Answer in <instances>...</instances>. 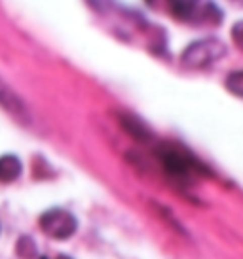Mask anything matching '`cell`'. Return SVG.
<instances>
[{"instance_id": "6da1fadb", "label": "cell", "mask_w": 243, "mask_h": 259, "mask_svg": "<svg viewBox=\"0 0 243 259\" xmlns=\"http://www.w3.org/2000/svg\"><path fill=\"white\" fill-rule=\"evenodd\" d=\"M156 153H158V158L162 162L165 174H169L173 179L190 181L192 174H207L205 166L188 153L185 147L163 143L158 147Z\"/></svg>"}, {"instance_id": "277c9868", "label": "cell", "mask_w": 243, "mask_h": 259, "mask_svg": "<svg viewBox=\"0 0 243 259\" xmlns=\"http://www.w3.org/2000/svg\"><path fill=\"white\" fill-rule=\"evenodd\" d=\"M42 233L53 240H67L78 231V219L63 208H49L40 215Z\"/></svg>"}, {"instance_id": "9c48e42d", "label": "cell", "mask_w": 243, "mask_h": 259, "mask_svg": "<svg viewBox=\"0 0 243 259\" xmlns=\"http://www.w3.org/2000/svg\"><path fill=\"white\" fill-rule=\"evenodd\" d=\"M224 86L226 90L235 97H241L243 99V71H234L226 76L224 80Z\"/></svg>"}, {"instance_id": "8fae6325", "label": "cell", "mask_w": 243, "mask_h": 259, "mask_svg": "<svg viewBox=\"0 0 243 259\" xmlns=\"http://www.w3.org/2000/svg\"><path fill=\"white\" fill-rule=\"evenodd\" d=\"M55 259H73L71 255H65V253H61V255H57Z\"/></svg>"}, {"instance_id": "8992f818", "label": "cell", "mask_w": 243, "mask_h": 259, "mask_svg": "<svg viewBox=\"0 0 243 259\" xmlns=\"http://www.w3.org/2000/svg\"><path fill=\"white\" fill-rule=\"evenodd\" d=\"M120 124L131 138H135L137 141H148L152 138V132L148 130V126L133 114H120Z\"/></svg>"}, {"instance_id": "52a82bcc", "label": "cell", "mask_w": 243, "mask_h": 259, "mask_svg": "<svg viewBox=\"0 0 243 259\" xmlns=\"http://www.w3.org/2000/svg\"><path fill=\"white\" fill-rule=\"evenodd\" d=\"M23 171V164L16 154H2L0 156V181L14 183Z\"/></svg>"}, {"instance_id": "3957f363", "label": "cell", "mask_w": 243, "mask_h": 259, "mask_svg": "<svg viewBox=\"0 0 243 259\" xmlns=\"http://www.w3.org/2000/svg\"><path fill=\"white\" fill-rule=\"evenodd\" d=\"M171 16L180 23L190 25H219L222 21V12L217 4L211 2H171Z\"/></svg>"}, {"instance_id": "7a4b0ae2", "label": "cell", "mask_w": 243, "mask_h": 259, "mask_svg": "<svg viewBox=\"0 0 243 259\" xmlns=\"http://www.w3.org/2000/svg\"><path fill=\"white\" fill-rule=\"evenodd\" d=\"M226 44L220 38H202V40H194L188 44L183 56H180V63L190 71H202L207 69L213 63H217L219 59L226 56Z\"/></svg>"}, {"instance_id": "5b68a950", "label": "cell", "mask_w": 243, "mask_h": 259, "mask_svg": "<svg viewBox=\"0 0 243 259\" xmlns=\"http://www.w3.org/2000/svg\"><path fill=\"white\" fill-rule=\"evenodd\" d=\"M0 105L4 107L6 111H10L12 114H16L19 118H25L27 116V109H25V103L16 96V92L10 88L8 84L0 80Z\"/></svg>"}, {"instance_id": "30bf717a", "label": "cell", "mask_w": 243, "mask_h": 259, "mask_svg": "<svg viewBox=\"0 0 243 259\" xmlns=\"http://www.w3.org/2000/svg\"><path fill=\"white\" fill-rule=\"evenodd\" d=\"M232 40L239 50H243V21H237V23L232 27Z\"/></svg>"}, {"instance_id": "ba28073f", "label": "cell", "mask_w": 243, "mask_h": 259, "mask_svg": "<svg viewBox=\"0 0 243 259\" xmlns=\"http://www.w3.org/2000/svg\"><path fill=\"white\" fill-rule=\"evenodd\" d=\"M16 253L19 259H38V246H36L33 236H19L16 242Z\"/></svg>"}]
</instances>
